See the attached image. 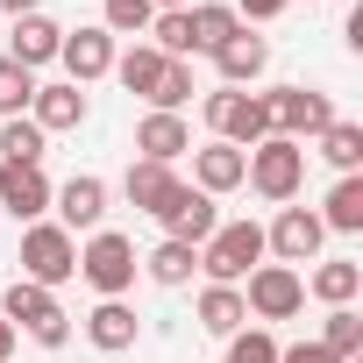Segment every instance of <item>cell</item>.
Masks as SVG:
<instances>
[{
    "instance_id": "e575fe53",
    "label": "cell",
    "mask_w": 363,
    "mask_h": 363,
    "mask_svg": "<svg viewBox=\"0 0 363 363\" xmlns=\"http://www.w3.org/2000/svg\"><path fill=\"white\" fill-rule=\"evenodd\" d=\"M285 8H292V0H235V22H242V29H250V22H278Z\"/></svg>"
},
{
    "instance_id": "8992f818",
    "label": "cell",
    "mask_w": 363,
    "mask_h": 363,
    "mask_svg": "<svg viewBox=\"0 0 363 363\" xmlns=\"http://www.w3.org/2000/svg\"><path fill=\"white\" fill-rule=\"evenodd\" d=\"M22 278L29 285H65V278H79V235H65L57 221H29L22 228Z\"/></svg>"
},
{
    "instance_id": "f1b7e54d",
    "label": "cell",
    "mask_w": 363,
    "mask_h": 363,
    "mask_svg": "<svg viewBox=\"0 0 363 363\" xmlns=\"http://www.w3.org/2000/svg\"><path fill=\"white\" fill-rule=\"evenodd\" d=\"M0 164H43V128L29 114L0 121Z\"/></svg>"
},
{
    "instance_id": "8d00e7d4",
    "label": "cell",
    "mask_w": 363,
    "mask_h": 363,
    "mask_svg": "<svg viewBox=\"0 0 363 363\" xmlns=\"http://www.w3.org/2000/svg\"><path fill=\"white\" fill-rule=\"evenodd\" d=\"M36 8H43V0H0V15H15V22H22V15H36Z\"/></svg>"
},
{
    "instance_id": "836d02e7",
    "label": "cell",
    "mask_w": 363,
    "mask_h": 363,
    "mask_svg": "<svg viewBox=\"0 0 363 363\" xmlns=\"http://www.w3.org/2000/svg\"><path fill=\"white\" fill-rule=\"evenodd\" d=\"M150 36H157V50H164V57H193V36H186V8H178V15H157V22H150Z\"/></svg>"
},
{
    "instance_id": "9a60e30c",
    "label": "cell",
    "mask_w": 363,
    "mask_h": 363,
    "mask_svg": "<svg viewBox=\"0 0 363 363\" xmlns=\"http://www.w3.org/2000/svg\"><path fill=\"white\" fill-rule=\"evenodd\" d=\"M57 50H65V29L36 8V15H22L15 22V36H8V57L22 65V72H43V65H57Z\"/></svg>"
},
{
    "instance_id": "cb8c5ba5",
    "label": "cell",
    "mask_w": 363,
    "mask_h": 363,
    "mask_svg": "<svg viewBox=\"0 0 363 363\" xmlns=\"http://www.w3.org/2000/svg\"><path fill=\"white\" fill-rule=\"evenodd\" d=\"M235 29H242V22H235L228 0H193V8H186V36H193V50H207V57H214Z\"/></svg>"
},
{
    "instance_id": "d590c367",
    "label": "cell",
    "mask_w": 363,
    "mask_h": 363,
    "mask_svg": "<svg viewBox=\"0 0 363 363\" xmlns=\"http://www.w3.org/2000/svg\"><path fill=\"white\" fill-rule=\"evenodd\" d=\"M278 363H342V356H328L320 342H292V349H278Z\"/></svg>"
},
{
    "instance_id": "9c48e42d",
    "label": "cell",
    "mask_w": 363,
    "mask_h": 363,
    "mask_svg": "<svg viewBox=\"0 0 363 363\" xmlns=\"http://www.w3.org/2000/svg\"><path fill=\"white\" fill-rule=\"evenodd\" d=\"M320 242H328V228H320V214L313 207H278V221L264 228V257H278V264H313L320 257Z\"/></svg>"
},
{
    "instance_id": "ffe728a7",
    "label": "cell",
    "mask_w": 363,
    "mask_h": 363,
    "mask_svg": "<svg viewBox=\"0 0 363 363\" xmlns=\"http://www.w3.org/2000/svg\"><path fill=\"white\" fill-rule=\"evenodd\" d=\"M135 328H143V320H135V306H128V299H100V306L86 313V342H93V349H107V356L135 349Z\"/></svg>"
},
{
    "instance_id": "7a4b0ae2",
    "label": "cell",
    "mask_w": 363,
    "mask_h": 363,
    "mask_svg": "<svg viewBox=\"0 0 363 363\" xmlns=\"http://www.w3.org/2000/svg\"><path fill=\"white\" fill-rule=\"evenodd\" d=\"M0 320H8L15 335H29V342H43V349H65V342H72V313L57 306L50 285H29V278L8 285V299H0Z\"/></svg>"
},
{
    "instance_id": "5b68a950",
    "label": "cell",
    "mask_w": 363,
    "mask_h": 363,
    "mask_svg": "<svg viewBox=\"0 0 363 363\" xmlns=\"http://www.w3.org/2000/svg\"><path fill=\"white\" fill-rule=\"evenodd\" d=\"M264 100V114H271V135H292V143H313L328 121H335V100L320 93V86H271V93H257Z\"/></svg>"
},
{
    "instance_id": "d6a6232c",
    "label": "cell",
    "mask_w": 363,
    "mask_h": 363,
    "mask_svg": "<svg viewBox=\"0 0 363 363\" xmlns=\"http://www.w3.org/2000/svg\"><path fill=\"white\" fill-rule=\"evenodd\" d=\"M278 349H285V342H278L271 328H235V335H228V356H221V363H278Z\"/></svg>"
},
{
    "instance_id": "d6986e66",
    "label": "cell",
    "mask_w": 363,
    "mask_h": 363,
    "mask_svg": "<svg viewBox=\"0 0 363 363\" xmlns=\"http://www.w3.org/2000/svg\"><path fill=\"white\" fill-rule=\"evenodd\" d=\"M299 278L320 306H356V292H363V264H349V257H313V271H299Z\"/></svg>"
},
{
    "instance_id": "7402d4cb",
    "label": "cell",
    "mask_w": 363,
    "mask_h": 363,
    "mask_svg": "<svg viewBox=\"0 0 363 363\" xmlns=\"http://www.w3.org/2000/svg\"><path fill=\"white\" fill-rule=\"evenodd\" d=\"M320 228H328V235H363V171H349V178H335V186H328Z\"/></svg>"
},
{
    "instance_id": "3957f363",
    "label": "cell",
    "mask_w": 363,
    "mask_h": 363,
    "mask_svg": "<svg viewBox=\"0 0 363 363\" xmlns=\"http://www.w3.org/2000/svg\"><path fill=\"white\" fill-rule=\"evenodd\" d=\"M257 264H264V228H257V221H221V228L200 242L207 285H242Z\"/></svg>"
},
{
    "instance_id": "603a6c76",
    "label": "cell",
    "mask_w": 363,
    "mask_h": 363,
    "mask_svg": "<svg viewBox=\"0 0 363 363\" xmlns=\"http://www.w3.org/2000/svg\"><path fill=\"white\" fill-rule=\"evenodd\" d=\"M193 271H200V250H193V242H171V235L143 257V278H150V285H164V292L193 285Z\"/></svg>"
},
{
    "instance_id": "4dcf8cb0",
    "label": "cell",
    "mask_w": 363,
    "mask_h": 363,
    "mask_svg": "<svg viewBox=\"0 0 363 363\" xmlns=\"http://www.w3.org/2000/svg\"><path fill=\"white\" fill-rule=\"evenodd\" d=\"M29 100H36V72H22L15 57H0V121L29 114Z\"/></svg>"
},
{
    "instance_id": "f546056e",
    "label": "cell",
    "mask_w": 363,
    "mask_h": 363,
    "mask_svg": "<svg viewBox=\"0 0 363 363\" xmlns=\"http://www.w3.org/2000/svg\"><path fill=\"white\" fill-rule=\"evenodd\" d=\"M150 22H157L150 0H100V29L107 36H150Z\"/></svg>"
},
{
    "instance_id": "52a82bcc",
    "label": "cell",
    "mask_w": 363,
    "mask_h": 363,
    "mask_svg": "<svg viewBox=\"0 0 363 363\" xmlns=\"http://www.w3.org/2000/svg\"><path fill=\"white\" fill-rule=\"evenodd\" d=\"M200 114H207L214 143H235V150H257V143L271 135V114H264V100H257V93H235V86L207 93V100H200Z\"/></svg>"
},
{
    "instance_id": "5bb4252c",
    "label": "cell",
    "mask_w": 363,
    "mask_h": 363,
    "mask_svg": "<svg viewBox=\"0 0 363 363\" xmlns=\"http://www.w3.org/2000/svg\"><path fill=\"white\" fill-rule=\"evenodd\" d=\"M135 150H143V164H178V157H193V128H186V114H143L135 121Z\"/></svg>"
},
{
    "instance_id": "ba28073f",
    "label": "cell",
    "mask_w": 363,
    "mask_h": 363,
    "mask_svg": "<svg viewBox=\"0 0 363 363\" xmlns=\"http://www.w3.org/2000/svg\"><path fill=\"white\" fill-rule=\"evenodd\" d=\"M235 292H242V306H250L257 328H264V320H292V313L306 306V278H299L292 264H257L250 285H235Z\"/></svg>"
},
{
    "instance_id": "74e56055",
    "label": "cell",
    "mask_w": 363,
    "mask_h": 363,
    "mask_svg": "<svg viewBox=\"0 0 363 363\" xmlns=\"http://www.w3.org/2000/svg\"><path fill=\"white\" fill-rule=\"evenodd\" d=\"M8 356H15V328H8V320H0V363H8Z\"/></svg>"
},
{
    "instance_id": "4316f807",
    "label": "cell",
    "mask_w": 363,
    "mask_h": 363,
    "mask_svg": "<svg viewBox=\"0 0 363 363\" xmlns=\"http://www.w3.org/2000/svg\"><path fill=\"white\" fill-rule=\"evenodd\" d=\"M313 143H320V157H328L342 178H349V171H363V121H342V114H335Z\"/></svg>"
},
{
    "instance_id": "44dd1931",
    "label": "cell",
    "mask_w": 363,
    "mask_h": 363,
    "mask_svg": "<svg viewBox=\"0 0 363 363\" xmlns=\"http://www.w3.org/2000/svg\"><path fill=\"white\" fill-rule=\"evenodd\" d=\"M193 186H200L207 200L235 193V186H242V150H235V143H207V150H193Z\"/></svg>"
},
{
    "instance_id": "8fae6325",
    "label": "cell",
    "mask_w": 363,
    "mask_h": 363,
    "mask_svg": "<svg viewBox=\"0 0 363 363\" xmlns=\"http://www.w3.org/2000/svg\"><path fill=\"white\" fill-rule=\"evenodd\" d=\"M50 193H57V186L43 178V164H0V207H8L22 228L50 214Z\"/></svg>"
},
{
    "instance_id": "ac0fdd59",
    "label": "cell",
    "mask_w": 363,
    "mask_h": 363,
    "mask_svg": "<svg viewBox=\"0 0 363 363\" xmlns=\"http://www.w3.org/2000/svg\"><path fill=\"white\" fill-rule=\"evenodd\" d=\"M29 121H36L43 135H57V128H79V121H86V86H72V79H57V86H36V100H29Z\"/></svg>"
},
{
    "instance_id": "7c38bea8",
    "label": "cell",
    "mask_w": 363,
    "mask_h": 363,
    "mask_svg": "<svg viewBox=\"0 0 363 363\" xmlns=\"http://www.w3.org/2000/svg\"><path fill=\"white\" fill-rule=\"evenodd\" d=\"M57 65H65V79H72V86H93V79H107V72H114V36H107L100 22H93V29H65Z\"/></svg>"
},
{
    "instance_id": "6da1fadb",
    "label": "cell",
    "mask_w": 363,
    "mask_h": 363,
    "mask_svg": "<svg viewBox=\"0 0 363 363\" xmlns=\"http://www.w3.org/2000/svg\"><path fill=\"white\" fill-rule=\"evenodd\" d=\"M242 186H257V200H271V207H292L306 186V143L264 135L257 150H242Z\"/></svg>"
},
{
    "instance_id": "277c9868",
    "label": "cell",
    "mask_w": 363,
    "mask_h": 363,
    "mask_svg": "<svg viewBox=\"0 0 363 363\" xmlns=\"http://www.w3.org/2000/svg\"><path fill=\"white\" fill-rule=\"evenodd\" d=\"M135 271H143V257H135L128 235H114V228H93V235H86V250H79V278H86L100 299H121V292L135 285Z\"/></svg>"
},
{
    "instance_id": "e0dca14e",
    "label": "cell",
    "mask_w": 363,
    "mask_h": 363,
    "mask_svg": "<svg viewBox=\"0 0 363 363\" xmlns=\"http://www.w3.org/2000/svg\"><path fill=\"white\" fill-rule=\"evenodd\" d=\"M214 65H221V86H235V93H242V86H257V79L271 72V43H264V36H250V29H235V36L214 50Z\"/></svg>"
},
{
    "instance_id": "d4e9b609",
    "label": "cell",
    "mask_w": 363,
    "mask_h": 363,
    "mask_svg": "<svg viewBox=\"0 0 363 363\" xmlns=\"http://www.w3.org/2000/svg\"><path fill=\"white\" fill-rule=\"evenodd\" d=\"M193 313H200V328H207V335H221V342H228L235 328H250V306H242V292H235V285H207Z\"/></svg>"
},
{
    "instance_id": "2e32d148",
    "label": "cell",
    "mask_w": 363,
    "mask_h": 363,
    "mask_svg": "<svg viewBox=\"0 0 363 363\" xmlns=\"http://www.w3.org/2000/svg\"><path fill=\"white\" fill-rule=\"evenodd\" d=\"M178 186H186V178H178L171 164H143V157H135V164H128V178H121V193H128V207H135V214H164V207L178 200Z\"/></svg>"
},
{
    "instance_id": "f35d334b",
    "label": "cell",
    "mask_w": 363,
    "mask_h": 363,
    "mask_svg": "<svg viewBox=\"0 0 363 363\" xmlns=\"http://www.w3.org/2000/svg\"><path fill=\"white\" fill-rule=\"evenodd\" d=\"M150 8H157V15H178V8H193V0H150Z\"/></svg>"
},
{
    "instance_id": "484cf974",
    "label": "cell",
    "mask_w": 363,
    "mask_h": 363,
    "mask_svg": "<svg viewBox=\"0 0 363 363\" xmlns=\"http://www.w3.org/2000/svg\"><path fill=\"white\" fill-rule=\"evenodd\" d=\"M164 65H171V57H164L157 43H135V50H114V79H121L128 93H143V100L157 93V79H164Z\"/></svg>"
},
{
    "instance_id": "30bf717a",
    "label": "cell",
    "mask_w": 363,
    "mask_h": 363,
    "mask_svg": "<svg viewBox=\"0 0 363 363\" xmlns=\"http://www.w3.org/2000/svg\"><path fill=\"white\" fill-rule=\"evenodd\" d=\"M50 207H57V228H65V235H93V228L107 221V178H93V171L65 178V186L50 193Z\"/></svg>"
},
{
    "instance_id": "83f0119b",
    "label": "cell",
    "mask_w": 363,
    "mask_h": 363,
    "mask_svg": "<svg viewBox=\"0 0 363 363\" xmlns=\"http://www.w3.org/2000/svg\"><path fill=\"white\" fill-rule=\"evenodd\" d=\"M328 356H342V363H356L363 356V313L356 306H328V320H320V335H313Z\"/></svg>"
},
{
    "instance_id": "1f68e13d",
    "label": "cell",
    "mask_w": 363,
    "mask_h": 363,
    "mask_svg": "<svg viewBox=\"0 0 363 363\" xmlns=\"http://www.w3.org/2000/svg\"><path fill=\"white\" fill-rule=\"evenodd\" d=\"M186 100H193V65L171 57L164 79H157V93H150V107H157V114H186Z\"/></svg>"
},
{
    "instance_id": "4fadbf2b",
    "label": "cell",
    "mask_w": 363,
    "mask_h": 363,
    "mask_svg": "<svg viewBox=\"0 0 363 363\" xmlns=\"http://www.w3.org/2000/svg\"><path fill=\"white\" fill-rule=\"evenodd\" d=\"M157 221H164V235H171V242H193V250H200V242L221 228V207H214L200 186H178V200H171Z\"/></svg>"
}]
</instances>
